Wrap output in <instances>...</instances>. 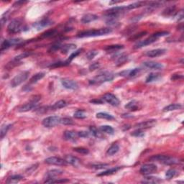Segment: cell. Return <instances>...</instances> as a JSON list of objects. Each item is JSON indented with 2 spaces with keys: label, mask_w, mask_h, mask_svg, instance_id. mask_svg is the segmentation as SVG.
I'll list each match as a JSON object with an SVG mask.
<instances>
[{
  "label": "cell",
  "mask_w": 184,
  "mask_h": 184,
  "mask_svg": "<svg viewBox=\"0 0 184 184\" xmlns=\"http://www.w3.org/2000/svg\"><path fill=\"white\" fill-rule=\"evenodd\" d=\"M112 32V29L110 28H101L99 30H92L83 31L78 33V38H91V37H97V36H102L109 34Z\"/></svg>",
  "instance_id": "6da1fadb"
},
{
  "label": "cell",
  "mask_w": 184,
  "mask_h": 184,
  "mask_svg": "<svg viewBox=\"0 0 184 184\" xmlns=\"http://www.w3.org/2000/svg\"><path fill=\"white\" fill-rule=\"evenodd\" d=\"M27 29L26 25L20 19H14L12 20L7 26V31L9 34H16Z\"/></svg>",
  "instance_id": "7a4b0ae2"
},
{
  "label": "cell",
  "mask_w": 184,
  "mask_h": 184,
  "mask_svg": "<svg viewBox=\"0 0 184 184\" xmlns=\"http://www.w3.org/2000/svg\"><path fill=\"white\" fill-rule=\"evenodd\" d=\"M149 160H151V161H157L161 162V163L164 164V165H175V164H178L179 162V160L177 158L164 155H153V156L150 157Z\"/></svg>",
  "instance_id": "3957f363"
},
{
  "label": "cell",
  "mask_w": 184,
  "mask_h": 184,
  "mask_svg": "<svg viewBox=\"0 0 184 184\" xmlns=\"http://www.w3.org/2000/svg\"><path fill=\"white\" fill-rule=\"evenodd\" d=\"M114 76L113 74L110 72H104L102 74H99L97 76L94 78L92 80L89 81L90 84L94 85V84H103V83L108 82V81H111L114 79Z\"/></svg>",
  "instance_id": "277c9868"
},
{
  "label": "cell",
  "mask_w": 184,
  "mask_h": 184,
  "mask_svg": "<svg viewBox=\"0 0 184 184\" xmlns=\"http://www.w3.org/2000/svg\"><path fill=\"white\" fill-rule=\"evenodd\" d=\"M29 74L30 72L27 71H22V72L18 74L17 75L14 76V77L12 79L10 82V86L13 88L19 86L21 84H22L25 81L27 80L28 76H29Z\"/></svg>",
  "instance_id": "5b68a950"
},
{
  "label": "cell",
  "mask_w": 184,
  "mask_h": 184,
  "mask_svg": "<svg viewBox=\"0 0 184 184\" xmlns=\"http://www.w3.org/2000/svg\"><path fill=\"white\" fill-rule=\"evenodd\" d=\"M61 118L58 116H51V117H48L45 118L43 120L42 124L44 127H47V128H51L55 126L59 125L61 123Z\"/></svg>",
  "instance_id": "8992f818"
},
{
  "label": "cell",
  "mask_w": 184,
  "mask_h": 184,
  "mask_svg": "<svg viewBox=\"0 0 184 184\" xmlns=\"http://www.w3.org/2000/svg\"><path fill=\"white\" fill-rule=\"evenodd\" d=\"M103 100L107 103L110 104V105L113 106V107H117L120 104V101L119 99L116 97L114 94H110V93H107V94H104V97H102Z\"/></svg>",
  "instance_id": "52a82bcc"
},
{
  "label": "cell",
  "mask_w": 184,
  "mask_h": 184,
  "mask_svg": "<svg viewBox=\"0 0 184 184\" xmlns=\"http://www.w3.org/2000/svg\"><path fill=\"white\" fill-rule=\"evenodd\" d=\"M157 168L155 165L152 163H149V164H145V165H142V167L140 168V172L142 174L145 175H150V174H152L157 171Z\"/></svg>",
  "instance_id": "ba28073f"
},
{
  "label": "cell",
  "mask_w": 184,
  "mask_h": 184,
  "mask_svg": "<svg viewBox=\"0 0 184 184\" xmlns=\"http://www.w3.org/2000/svg\"><path fill=\"white\" fill-rule=\"evenodd\" d=\"M45 163L48 164V165H66L68 162L66 161L65 159H62L61 157H50L46 158L45 160Z\"/></svg>",
  "instance_id": "9c48e42d"
},
{
  "label": "cell",
  "mask_w": 184,
  "mask_h": 184,
  "mask_svg": "<svg viewBox=\"0 0 184 184\" xmlns=\"http://www.w3.org/2000/svg\"><path fill=\"white\" fill-rule=\"evenodd\" d=\"M61 84L63 86L64 88L71 90H76L79 89V84L77 82L74 80L69 79H63L61 80Z\"/></svg>",
  "instance_id": "30bf717a"
},
{
  "label": "cell",
  "mask_w": 184,
  "mask_h": 184,
  "mask_svg": "<svg viewBox=\"0 0 184 184\" xmlns=\"http://www.w3.org/2000/svg\"><path fill=\"white\" fill-rule=\"evenodd\" d=\"M156 120L155 119H150V120L144 121V122H140V123L136 124L135 127L140 130H145V129L151 128L154 125L156 124Z\"/></svg>",
  "instance_id": "8fae6325"
},
{
  "label": "cell",
  "mask_w": 184,
  "mask_h": 184,
  "mask_svg": "<svg viewBox=\"0 0 184 184\" xmlns=\"http://www.w3.org/2000/svg\"><path fill=\"white\" fill-rule=\"evenodd\" d=\"M52 24H53L52 20H51L48 18H45V19H41L39 22L35 23V24L33 25V26H34L37 30H40L42 29V28L48 27V26L51 25Z\"/></svg>",
  "instance_id": "7c38bea8"
},
{
  "label": "cell",
  "mask_w": 184,
  "mask_h": 184,
  "mask_svg": "<svg viewBox=\"0 0 184 184\" xmlns=\"http://www.w3.org/2000/svg\"><path fill=\"white\" fill-rule=\"evenodd\" d=\"M156 40L157 39H155L153 36L151 35L150 38H147V39L144 40L139 41L137 44H135V48H141L145 47V46L148 45L153 43H155Z\"/></svg>",
  "instance_id": "4fadbf2b"
},
{
  "label": "cell",
  "mask_w": 184,
  "mask_h": 184,
  "mask_svg": "<svg viewBox=\"0 0 184 184\" xmlns=\"http://www.w3.org/2000/svg\"><path fill=\"white\" fill-rule=\"evenodd\" d=\"M38 102H35L33 101H30L28 103H26L24 105H22V107H19V112H29V111L32 110V109L36 108L38 107Z\"/></svg>",
  "instance_id": "5bb4252c"
},
{
  "label": "cell",
  "mask_w": 184,
  "mask_h": 184,
  "mask_svg": "<svg viewBox=\"0 0 184 184\" xmlns=\"http://www.w3.org/2000/svg\"><path fill=\"white\" fill-rule=\"evenodd\" d=\"M166 50L165 49H162V48H159V49H154L152 50V51H147V52L145 53V55L147 56V57L150 58H156L158 57V56H162L166 53Z\"/></svg>",
  "instance_id": "9a60e30c"
},
{
  "label": "cell",
  "mask_w": 184,
  "mask_h": 184,
  "mask_svg": "<svg viewBox=\"0 0 184 184\" xmlns=\"http://www.w3.org/2000/svg\"><path fill=\"white\" fill-rule=\"evenodd\" d=\"M141 69L136 68V69H130V70L123 71L119 73V75L124 76V77H135L140 72Z\"/></svg>",
  "instance_id": "2e32d148"
},
{
  "label": "cell",
  "mask_w": 184,
  "mask_h": 184,
  "mask_svg": "<svg viewBox=\"0 0 184 184\" xmlns=\"http://www.w3.org/2000/svg\"><path fill=\"white\" fill-rule=\"evenodd\" d=\"M143 66L147 69H153V70H160L163 68V65L162 63L154 61H145L143 63Z\"/></svg>",
  "instance_id": "e0dca14e"
},
{
  "label": "cell",
  "mask_w": 184,
  "mask_h": 184,
  "mask_svg": "<svg viewBox=\"0 0 184 184\" xmlns=\"http://www.w3.org/2000/svg\"><path fill=\"white\" fill-rule=\"evenodd\" d=\"M63 137L66 140L68 141H76L79 138V134L75 131L67 130L64 132Z\"/></svg>",
  "instance_id": "ac0fdd59"
},
{
  "label": "cell",
  "mask_w": 184,
  "mask_h": 184,
  "mask_svg": "<svg viewBox=\"0 0 184 184\" xmlns=\"http://www.w3.org/2000/svg\"><path fill=\"white\" fill-rule=\"evenodd\" d=\"M114 62L117 66H121L122 64L125 63L126 61L128 60V56L125 53L117 54L114 56Z\"/></svg>",
  "instance_id": "d6986e66"
},
{
  "label": "cell",
  "mask_w": 184,
  "mask_h": 184,
  "mask_svg": "<svg viewBox=\"0 0 184 184\" xmlns=\"http://www.w3.org/2000/svg\"><path fill=\"white\" fill-rule=\"evenodd\" d=\"M64 159L66 160V161L68 162V164H70V165H74V166H79L80 165L81 160H79L78 157L75 156H73L71 155H66Z\"/></svg>",
  "instance_id": "ffe728a7"
},
{
  "label": "cell",
  "mask_w": 184,
  "mask_h": 184,
  "mask_svg": "<svg viewBox=\"0 0 184 184\" xmlns=\"http://www.w3.org/2000/svg\"><path fill=\"white\" fill-rule=\"evenodd\" d=\"M98 19V16L94 14H84L81 18V22L83 24H87V23L92 22L93 21L97 20Z\"/></svg>",
  "instance_id": "44dd1931"
},
{
  "label": "cell",
  "mask_w": 184,
  "mask_h": 184,
  "mask_svg": "<svg viewBox=\"0 0 184 184\" xmlns=\"http://www.w3.org/2000/svg\"><path fill=\"white\" fill-rule=\"evenodd\" d=\"M63 172L62 170H58V169H53V170H51L46 173V177L48 178H54L55 177L58 176V175L63 174Z\"/></svg>",
  "instance_id": "7402d4cb"
},
{
  "label": "cell",
  "mask_w": 184,
  "mask_h": 184,
  "mask_svg": "<svg viewBox=\"0 0 184 184\" xmlns=\"http://www.w3.org/2000/svg\"><path fill=\"white\" fill-rule=\"evenodd\" d=\"M121 169L120 166H117V167H114V168H110L109 170H105V171L102 172V173L98 174V176H106V175H112V174L117 173L118 170H119Z\"/></svg>",
  "instance_id": "603a6c76"
},
{
  "label": "cell",
  "mask_w": 184,
  "mask_h": 184,
  "mask_svg": "<svg viewBox=\"0 0 184 184\" xmlns=\"http://www.w3.org/2000/svg\"><path fill=\"white\" fill-rule=\"evenodd\" d=\"M175 10H176V6H175V5H170L164 9L162 14L165 17L171 16L173 15V14H175Z\"/></svg>",
  "instance_id": "cb8c5ba5"
},
{
  "label": "cell",
  "mask_w": 184,
  "mask_h": 184,
  "mask_svg": "<svg viewBox=\"0 0 184 184\" xmlns=\"http://www.w3.org/2000/svg\"><path fill=\"white\" fill-rule=\"evenodd\" d=\"M183 108V105L180 104H171L167 107H164L163 112H170V111L178 110Z\"/></svg>",
  "instance_id": "d4e9b609"
},
{
  "label": "cell",
  "mask_w": 184,
  "mask_h": 184,
  "mask_svg": "<svg viewBox=\"0 0 184 184\" xmlns=\"http://www.w3.org/2000/svg\"><path fill=\"white\" fill-rule=\"evenodd\" d=\"M67 102L65 100H60L58 102H56L51 107V110H57L66 107L67 106Z\"/></svg>",
  "instance_id": "484cf974"
},
{
  "label": "cell",
  "mask_w": 184,
  "mask_h": 184,
  "mask_svg": "<svg viewBox=\"0 0 184 184\" xmlns=\"http://www.w3.org/2000/svg\"><path fill=\"white\" fill-rule=\"evenodd\" d=\"M161 78V75L160 74H155V73H151L149 74L146 78L145 82L146 83H152L154 81H156Z\"/></svg>",
  "instance_id": "4316f807"
},
{
  "label": "cell",
  "mask_w": 184,
  "mask_h": 184,
  "mask_svg": "<svg viewBox=\"0 0 184 184\" xmlns=\"http://www.w3.org/2000/svg\"><path fill=\"white\" fill-rule=\"evenodd\" d=\"M119 146L117 144H113V145H111L109 147V148L107 150V155L109 156H112V155H115L116 153L119 152Z\"/></svg>",
  "instance_id": "83f0119b"
},
{
  "label": "cell",
  "mask_w": 184,
  "mask_h": 184,
  "mask_svg": "<svg viewBox=\"0 0 184 184\" xmlns=\"http://www.w3.org/2000/svg\"><path fill=\"white\" fill-rule=\"evenodd\" d=\"M124 48V45H107L104 48V51L107 52H115V51H119Z\"/></svg>",
  "instance_id": "f1b7e54d"
},
{
  "label": "cell",
  "mask_w": 184,
  "mask_h": 184,
  "mask_svg": "<svg viewBox=\"0 0 184 184\" xmlns=\"http://www.w3.org/2000/svg\"><path fill=\"white\" fill-rule=\"evenodd\" d=\"M162 180H160L159 178H156V177L153 176H146L145 178H144L143 180L142 181V183H160Z\"/></svg>",
  "instance_id": "f546056e"
},
{
  "label": "cell",
  "mask_w": 184,
  "mask_h": 184,
  "mask_svg": "<svg viewBox=\"0 0 184 184\" xmlns=\"http://www.w3.org/2000/svg\"><path fill=\"white\" fill-rule=\"evenodd\" d=\"M76 45L74 44H67V45H64L62 46L61 48V53L63 54H67L68 53H69L71 51H74V49H76Z\"/></svg>",
  "instance_id": "4dcf8cb0"
},
{
  "label": "cell",
  "mask_w": 184,
  "mask_h": 184,
  "mask_svg": "<svg viewBox=\"0 0 184 184\" xmlns=\"http://www.w3.org/2000/svg\"><path fill=\"white\" fill-rule=\"evenodd\" d=\"M45 75V74L43 72H40V73H38V74H35V75L31 78L30 80V84H35V83H37L38 81L41 80V79L44 77Z\"/></svg>",
  "instance_id": "1f68e13d"
},
{
  "label": "cell",
  "mask_w": 184,
  "mask_h": 184,
  "mask_svg": "<svg viewBox=\"0 0 184 184\" xmlns=\"http://www.w3.org/2000/svg\"><path fill=\"white\" fill-rule=\"evenodd\" d=\"M97 118L98 119H107V120H113L114 119V117L111 114H109L108 113H106V112H99V113H97V115H96Z\"/></svg>",
  "instance_id": "d6a6232c"
},
{
  "label": "cell",
  "mask_w": 184,
  "mask_h": 184,
  "mask_svg": "<svg viewBox=\"0 0 184 184\" xmlns=\"http://www.w3.org/2000/svg\"><path fill=\"white\" fill-rule=\"evenodd\" d=\"M125 107L126 109H129V110H131V111H136L138 109V103H137V102H136V101L133 100V101H131V102H129V103H127L126 105L125 106Z\"/></svg>",
  "instance_id": "836d02e7"
},
{
  "label": "cell",
  "mask_w": 184,
  "mask_h": 184,
  "mask_svg": "<svg viewBox=\"0 0 184 184\" xmlns=\"http://www.w3.org/2000/svg\"><path fill=\"white\" fill-rule=\"evenodd\" d=\"M23 178V177L20 175H14L12 176L9 177V178L6 180V183L10 184V183H16L17 182H19V180H21Z\"/></svg>",
  "instance_id": "e575fe53"
},
{
  "label": "cell",
  "mask_w": 184,
  "mask_h": 184,
  "mask_svg": "<svg viewBox=\"0 0 184 184\" xmlns=\"http://www.w3.org/2000/svg\"><path fill=\"white\" fill-rule=\"evenodd\" d=\"M58 31L56 30H50L46 31V32H43L41 35V38H53L57 35Z\"/></svg>",
  "instance_id": "d590c367"
},
{
  "label": "cell",
  "mask_w": 184,
  "mask_h": 184,
  "mask_svg": "<svg viewBox=\"0 0 184 184\" xmlns=\"http://www.w3.org/2000/svg\"><path fill=\"white\" fill-rule=\"evenodd\" d=\"M99 130L102 131V132H104V133H107L108 135H113L114 130L113 129V127H112L111 126L109 125H102L99 127Z\"/></svg>",
  "instance_id": "8d00e7d4"
},
{
  "label": "cell",
  "mask_w": 184,
  "mask_h": 184,
  "mask_svg": "<svg viewBox=\"0 0 184 184\" xmlns=\"http://www.w3.org/2000/svg\"><path fill=\"white\" fill-rule=\"evenodd\" d=\"M147 2H145V1H137V2H135V3H132V4H129V5L126 6H127V11L128 10H131V9H136V8H139L140 6L145 5L146 4Z\"/></svg>",
  "instance_id": "74e56055"
},
{
  "label": "cell",
  "mask_w": 184,
  "mask_h": 184,
  "mask_svg": "<svg viewBox=\"0 0 184 184\" xmlns=\"http://www.w3.org/2000/svg\"><path fill=\"white\" fill-rule=\"evenodd\" d=\"M69 182L68 179H57L55 180V178H48L47 180H45V183H66Z\"/></svg>",
  "instance_id": "f35d334b"
},
{
  "label": "cell",
  "mask_w": 184,
  "mask_h": 184,
  "mask_svg": "<svg viewBox=\"0 0 184 184\" xmlns=\"http://www.w3.org/2000/svg\"><path fill=\"white\" fill-rule=\"evenodd\" d=\"M178 173V171L175 170V169H169L168 170H167L166 173H165V176L168 179H171L175 176H176Z\"/></svg>",
  "instance_id": "ab89813d"
},
{
  "label": "cell",
  "mask_w": 184,
  "mask_h": 184,
  "mask_svg": "<svg viewBox=\"0 0 184 184\" xmlns=\"http://www.w3.org/2000/svg\"><path fill=\"white\" fill-rule=\"evenodd\" d=\"M74 117L76 119H85L87 117V114L84 110H77L74 113Z\"/></svg>",
  "instance_id": "60d3db41"
},
{
  "label": "cell",
  "mask_w": 184,
  "mask_h": 184,
  "mask_svg": "<svg viewBox=\"0 0 184 184\" xmlns=\"http://www.w3.org/2000/svg\"><path fill=\"white\" fill-rule=\"evenodd\" d=\"M62 45H61V43H56L54 45H51V47H50V48L48 49V53H56V51H59V50L61 49V48H62Z\"/></svg>",
  "instance_id": "b9f144b4"
},
{
  "label": "cell",
  "mask_w": 184,
  "mask_h": 184,
  "mask_svg": "<svg viewBox=\"0 0 184 184\" xmlns=\"http://www.w3.org/2000/svg\"><path fill=\"white\" fill-rule=\"evenodd\" d=\"M31 55H32V52H24V53H22L17 56L16 57H14L13 59L16 60V61H20L22 59L28 57V56H30Z\"/></svg>",
  "instance_id": "7bdbcfd3"
},
{
  "label": "cell",
  "mask_w": 184,
  "mask_h": 184,
  "mask_svg": "<svg viewBox=\"0 0 184 184\" xmlns=\"http://www.w3.org/2000/svg\"><path fill=\"white\" fill-rule=\"evenodd\" d=\"M11 127H12V125H3L2 127H1V132H0V134H1V139L4 138V137L6 135L8 130L10 129Z\"/></svg>",
  "instance_id": "ee69618b"
},
{
  "label": "cell",
  "mask_w": 184,
  "mask_h": 184,
  "mask_svg": "<svg viewBox=\"0 0 184 184\" xmlns=\"http://www.w3.org/2000/svg\"><path fill=\"white\" fill-rule=\"evenodd\" d=\"M74 150L75 152H78V153L82 154V155H87V154L89 153V150L88 149L82 147H75V148H74Z\"/></svg>",
  "instance_id": "f6af8a7d"
},
{
  "label": "cell",
  "mask_w": 184,
  "mask_h": 184,
  "mask_svg": "<svg viewBox=\"0 0 184 184\" xmlns=\"http://www.w3.org/2000/svg\"><path fill=\"white\" fill-rule=\"evenodd\" d=\"M81 51H82V49H79V50H78V51H75V52H73L72 53H71V56H69V58H68V60H66L67 63H69L70 64V63L71 62V61H72L76 57H77V56L81 53Z\"/></svg>",
  "instance_id": "bcb514c9"
},
{
  "label": "cell",
  "mask_w": 184,
  "mask_h": 184,
  "mask_svg": "<svg viewBox=\"0 0 184 184\" xmlns=\"http://www.w3.org/2000/svg\"><path fill=\"white\" fill-rule=\"evenodd\" d=\"M61 123L64 125H74V121L71 118H68V117H65V118H61Z\"/></svg>",
  "instance_id": "7dc6e473"
},
{
  "label": "cell",
  "mask_w": 184,
  "mask_h": 184,
  "mask_svg": "<svg viewBox=\"0 0 184 184\" xmlns=\"http://www.w3.org/2000/svg\"><path fill=\"white\" fill-rule=\"evenodd\" d=\"M109 166V164L107 163H98V164H92L91 165L92 168L94 169H103Z\"/></svg>",
  "instance_id": "c3c4849f"
},
{
  "label": "cell",
  "mask_w": 184,
  "mask_h": 184,
  "mask_svg": "<svg viewBox=\"0 0 184 184\" xmlns=\"http://www.w3.org/2000/svg\"><path fill=\"white\" fill-rule=\"evenodd\" d=\"M69 65V63H67V61H59V62L55 63L52 64L51 66H50V67L51 68H57V67H61V66H66Z\"/></svg>",
  "instance_id": "681fc988"
},
{
  "label": "cell",
  "mask_w": 184,
  "mask_h": 184,
  "mask_svg": "<svg viewBox=\"0 0 184 184\" xmlns=\"http://www.w3.org/2000/svg\"><path fill=\"white\" fill-rule=\"evenodd\" d=\"M168 34H169V32H167V31H162V32H157L154 33V34H152V35L153 36L155 39L157 40L158 38L163 37V36L167 35H168Z\"/></svg>",
  "instance_id": "f907efd6"
},
{
  "label": "cell",
  "mask_w": 184,
  "mask_h": 184,
  "mask_svg": "<svg viewBox=\"0 0 184 184\" xmlns=\"http://www.w3.org/2000/svg\"><path fill=\"white\" fill-rule=\"evenodd\" d=\"M97 54H98V51H96V50H93V51H89V52H88V53L87 54V56H86V57H87V58L88 60H92L96 56H97Z\"/></svg>",
  "instance_id": "816d5d0a"
},
{
  "label": "cell",
  "mask_w": 184,
  "mask_h": 184,
  "mask_svg": "<svg viewBox=\"0 0 184 184\" xmlns=\"http://www.w3.org/2000/svg\"><path fill=\"white\" fill-rule=\"evenodd\" d=\"M131 135L135 136V137H142L145 135V133L143 132L142 130H140V129H137V130H135V132H132L131 134Z\"/></svg>",
  "instance_id": "f5cc1de1"
},
{
  "label": "cell",
  "mask_w": 184,
  "mask_h": 184,
  "mask_svg": "<svg viewBox=\"0 0 184 184\" xmlns=\"http://www.w3.org/2000/svg\"><path fill=\"white\" fill-rule=\"evenodd\" d=\"M89 130H90V132L94 136V137H99V136H100V134H99V131H98V130L97 128H96V127H89Z\"/></svg>",
  "instance_id": "db71d44e"
},
{
  "label": "cell",
  "mask_w": 184,
  "mask_h": 184,
  "mask_svg": "<svg viewBox=\"0 0 184 184\" xmlns=\"http://www.w3.org/2000/svg\"><path fill=\"white\" fill-rule=\"evenodd\" d=\"M146 33H147L146 32H141L140 33H138V34L134 35L133 36H132V37L130 38V40H137V39H140V38H141L142 37H143V36H145Z\"/></svg>",
  "instance_id": "11a10c76"
},
{
  "label": "cell",
  "mask_w": 184,
  "mask_h": 184,
  "mask_svg": "<svg viewBox=\"0 0 184 184\" xmlns=\"http://www.w3.org/2000/svg\"><path fill=\"white\" fill-rule=\"evenodd\" d=\"M48 109H51V107H40V109H37V112L39 114H43L47 112L48 111Z\"/></svg>",
  "instance_id": "9f6ffc18"
},
{
  "label": "cell",
  "mask_w": 184,
  "mask_h": 184,
  "mask_svg": "<svg viewBox=\"0 0 184 184\" xmlns=\"http://www.w3.org/2000/svg\"><path fill=\"white\" fill-rule=\"evenodd\" d=\"M78 134H79V137L81 138H86L89 136V132L87 131H80V132H78Z\"/></svg>",
  "instance_id": "6f0895ef"
},
{
  "label": "cell",
  "mask_w": 184,
  "mask_h": 184,
  "mask_svg": "<svg viewBox=\"0 0 184 184\" xmlns=\"http://www.w3.org/2000/svg\"><path fill=\"white\" fill-rule=\"evenodd\" d=\"M183 78V74H173V75L171 76V80H173V81L178 80V79H182Z\"/></svg>",
  "instance_id": "680465c9"
},
{
  "label": "cell",
  "mask_w": 184,
  "mask_h": 184,
  "mask_svg": "<svg viewBox=\"0 0 184 184\" xmlns=\"http://www.w3.org/2000/svg\"><path fill=\"white\" fill-rule=\"evenodd\" d=\"M90 102L94 104H104L105 102H104V101L103 100V99L102 98V99H93V100L90 101Z\"/></svg>",
  "instance_id": "91938a15"
},
{
  "label": "cell",
  "mask_w": 184,
  "mask_h": 184,
  "mask_svg": "<svg viewBox=\"0 0 184 184\" xmlns=\"http://www.w3.org/2000/svg\"><path fill=\"white\" fill-rule=\"evenodd\" d=\"M99 67V63H92V65H90V66H89V70L91 71H94L96 70V69H97Z\"/></svg>",
  "instance_id": "94428289"
},
{
  "label": "cell",
  "mask_w": 184,
  "mask_h": 184,
  "mask_svg": "<svg viewBox=\"0 0 184 184\" xmlns=\"http://www.w3.org/2000/svg\"><path fill=\"white\" fill-rule=\"evenodd\" d=\"M176 17H177V19H178V21L183 19V10H180V12H178V13L177 14Z\"/></svg>",
  "instance_id": "6125c7cd"
},
{
  "label": "cell",
  "mask_w": 184,
  "mask_h": 184,
  "mask_svg": "<svg viewBox=\"0 0 184 184\" xmlns=\"http://www.w3.org/2000/svg\"><path fill=\"white\" fill-rule=\"evenodd\" d=\"M27 1H16L15 3L14 4V6H20L21 4H24L25 3H27Z\"/></svg>",
  "instance_id": "be15d7a7"
}]
</instances>
